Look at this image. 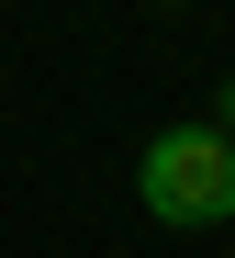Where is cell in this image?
Returning a JSON list of instances; mask_svg holds the SVG:
<instances>
[{"label":"cell","mask_w":235,"mask_h":258,"mask_svg":"<svg viewBox=\"0 0 235 258\" xmlns=\"http://www.w3.org/2000/svg\"><path fill=\"white\" fill-rule=\"evenodd\" d=\"M134 202L157 213V225L202 236L235 213V135H213V123H168V135H146V157H134Z\"/></svg>","instance_id":"1"},{"label":"cell","mask_w":235,"mask_h":258,"mask_svg":"<svg viewBox=\"0 0 235 258\" xmlns=\"http://www.w3.org/2000/svg\"><path fill=\"white\" fill-rule=\"evenodd\" d=\"M213 135H235V68H224V101H213Z\"/></svg>","instance_id":"2"}]
</instances>
